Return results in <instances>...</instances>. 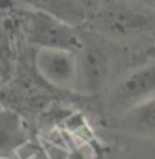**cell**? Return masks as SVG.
Instances as JSON below:
<instances>
[{
    "label": "cell",
    "mask_w": 155,
    "mask_h": 159,
    "mask_svg": "<svg viewBox=\"0 0 155 159\" xmlns=\"http://www.w3.org/2000/svg\"><path fill=\"white\" fill-rule=\"evenodd\" d=\"M154 57H155V44L146 52V58H154Z\"/></svg>",
    "instance_id": "obj_10"
},
{
    "label": "cell",
    "mask_w": 155,
    "mask_h": 159,
    "mask_svg": "<svg viewBox=\"0 0 155 159\" xmlns=\"http://www.w3.org/2000/svg\"><path fill=\"white\" fill-rule=\"evenodd\" d=\"M155 95V57L132 70L117 87L114 102L128 110L129 107Z\"/></svg>",
    "instance_id": "obj_5"
},
{
    "label": "cell",
    "mask_w": 155,
    "mask_h": 159,
    "mask_svg": "<svg viewBox=\"0 0 155 159\" xmlns=\"http://www.w3.org/2000/svg\"><path fill=\"white\" fill-rule=\"evenodd\" d=\"M136 2H141V3H146V5L155 6V0H136Z\"/></svg>",
    "instance_id": "obj_11"
},
{
    "label": "cell",
    "mask_w": 155,
    "mask_h": 159,
    "mask_svg": "<svg viewBox=\"0 0 155 159\" xmlns=\"http://www.w3.org/2000/svg\"><path fill=\"white\" fill-rule=\"evenodd\" d=\"M27 141V130L19 113L0 104V159L11 158Z\"/></svg>",
    "instance_id": "obj_6"
},
{
    "label": "cell",
    "mask_w": 155,
    "mask_h": 159,
    "mask_svg": "<svg viewBox=\"0 0 155 159\" xmlns=\"http://www.w3.org/2000/svg\"><path fill=\"white\" fill-rule=\"evenodd\" d=\"M78 57L76 89L82 93L94 95L102 90L110 74V60L107 52L94 44L82 46Z\"/></svg>",
    "instance_id": "obj_4"
},
{
    "label": "cell",
    "mask_w": 155,
    "mask_h": 159,
    "mask_svg": "<svg viewBox=\"0 0 155 159\" xmlns=\"http://www.w3.org/2000/svg\"><path fill=\"white\" fill-rule=\"evenodd\" d=\"M123 127L137 135H155V95L129 107L123 115Z\"/></svg>",
    "instance_id": "obj_7"
},
{
    "label": "cell",
    "mask_w": 155,
    "mask_h": 159,
    "mask_svg": "<svg viewBox=\"0 0 155 159\" xmlns=\"http://www.w3.org/2000/svg\"><path fill=\"white\" fill-rule=\"evenodd\" d=\"M64 159H88V155L85 153L84 148H75L70 153H67Z\"/></svg>",
    "instance_id": "obj_9"
},
{
    "label": "cell",
    "mask_w": 155,
    "mask_h": 159,
    "mask_svg": "<svg viewBox=\"0 0 155 159\" xmlns=\"http://www.w3.org/2000/svg\"><path fill=\"white\" fill-rule=\"evenodd\" d=\"M26 35L29 43L37 48L79 52L84 46V41L73 25L35 8L27 14Z\"/></svg>",
    "instance_id": "obj_2"
},
{
    "label": "cell",
    "mask_w": 155,
    "mask_h": 159,
    "mask_svg": "<svg viewBox=\"0 0 155 159\" xmlns=\"http://www.w3.org/2000/svg\"><path fill=\"white\" fill-rule=\"evenodd\" d=\"M29 3L35 9H41L73 26L84 20V12L75 0H29Z\"/></svg>",
    "instance_id": "obj_8"
},
{
    "label": "cell",
    "mask_w": 155,
    "mask_h": 159,
    "mask_svg": "<svg viewBox=\"0 0 155 159\" xmlns=\"http://www.w3.org/2000/svg\"><path fill=\"white\" fill-rule=\"evenodd\" d=\"M35 66L40 75L52 86L65 90L76 89V52L64 51V49L38 48L35 55Z\"/></svg>",
    "instance_id": "obj_3"
},
{
    "label": "cell",
    "mask_w": 155,
    "mask_h": 159,
    "mask_svg": "<svg viewBox=\"0 0 155 159\" xmlns=\"http://www.w3.org/2000/svg\"><path fill=\"white\" fill-rule=\"evenodd\" d=\"M0 89H2V83H0Z\"/></svg>",
    "instance_id": "obj_13"
},
{
    "label": "cell",
    "mask_w": 155,
    "mask_h": 159,
    "mask_svg": "<svg viewBox=\"0 0 155 159\" xmlns=\"http://www.w3.org/2000/svg\"><path fill=\"white\" fill-rule=\"evenodd\" d=\"M65 158V156H64V155H61V153H59L58 156H55V158H52V159H64Z\"/></svg>",
    "instance_id": "obj_12"
},
{
    "label": "cell",
    "mask_w": 155,
    "mask_h": 159,
    "mask_svg": "<svg viewBox=\"0 0 155 159\" xmlns=\"http://www.w3.org/2000/svg\"><path fill=\"white\" fill-rule=\"evenodd\" d=\"M94 26L113 39L152 35L155 34V6L136 0H114L96 14Z\"/></svg>",
    "instance_id": "obj_1"
}]
</instances>
